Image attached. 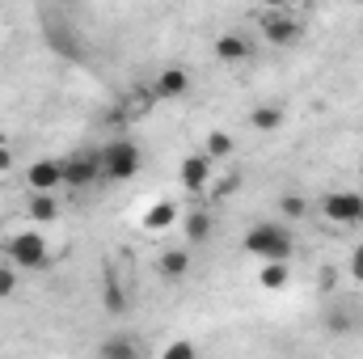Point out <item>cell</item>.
Returning a JSON list of instances; mask_svg holds the SVG:
<instances>
[{"label": "cell", "instance_id": "cell-22", "mask_svg": "<svg viewBox=\"0 0 363 359\" xmlns=\"http://www.w3.org/2000/svg\"><path fill=\"white\" fill-rule=\"evenodd\" d=\"M161 359H199V351H194V343L178 338V343H169V347H165V355H161Z\"/></svg>", "mask_w": 363, "mask_h": 359}, {"label": "cell", "instance_id": "cell-5", "mask_svg": "<svg viewBox=\"0 0 363 359\" xmlns=\"http://www.w3.org/2000/svg\"><path fill=\"white\" fill-rule=\"evenodd\" d=\"M262 34L271 38L274 47H287V43L300 38V21L291 13H283V9H271V13H262Z\"/></svg>", "mask_w": 363, "mask_h": 359}, {"label": "cell", "instance_id": "cell-4", "mask_svg": "<svg viewBox=\"0 0 363 359\" xmlns=\"http://www.w3.org/2000/svg\"><path fill=\"white\" fill-rule=\"evenodd\" d=\"M321 211L334 224H363V194L359 190H334L321 199Z\"/></svg>", "mask_w": 363, "mask_h": 359}, {"label": "cell", "instance_id": "cell-16", "mask_svg": "<svg viewBox=\"0 0 363 359\" xmlns=\"http://www.w3.org/2000/svg\"><path fill=\"white\" fill-rule=\"evenodd\" d=\"M203 157H207L211 165H216V161H224V157H233V136H228V131H211V136H207Z\"/></svg>", "mask_w": 363, "mask_h": 359}, {"label": "cell", "instance_id": "cell-25", "mask_svg": "<svg viewBox=\"0 0 363 359\" xmlns=\"http://www.w3.org/2000/svg\"><path fill=\"white\" fill-rule=\"evenodd\" d=\"M4 170H13V148H9V144H0V174H4Z\"/></svg>", "mask_w": 363, "mask_h": 359}, {"label": "cell", "instance_id": "cell-19", "mask_svg": "<svg viewBox=\"0 0 363 359\" xmlns=\"http://www.w3.org/2000/svg\"><path fill=\"white\" fill-rule=\"evenodd\" d=\"M30 216H34L38 224H51V220L60 216V203H55L51 194H34V199H30Z\"/></svg>", "mask_w": 363, "mask_h": 359}, {"label": "cell", "instance_id": "cell-23", "mask_svg": "<svg viewBox=\"0 0 363 359\" xmlns=\"http://www.w3.org/2000/svg\"><path fill=\"white\" fill-rule=\"evenodd\" d=\"M13 292H17V270H13V263H4L0 267V300L13 296Z\"/></svg>", "mask_w": 363, "mask_h": 359}, {"label": "cell", "instance_id": "cell-13", "mask_svg": "<svg viewBox=\"0 0 363 359\" xmlns=\"http://www.w3.org/2000/svg\"><path fill=\"white\" fill-rule=\"evenodd\" d=\"M101 304H106V313H123V309H127V292H123V283L114 279V270H106V287H101Z\"/></svg>", "mask_w": 363, "mask_h": 359}, {"label": "cell", "instance_id": "cell-1", "mask_svg": "<svg viewBox=\"0 0 363 359\" xmlns=\"http://www.w3.org/2000/svg\"><path fill=\"white\" fill-rule=\"evenodd\" d=\"M245 254L267 258V263H287L291 258V237L283 224H254L245 233Z\"/></svg>", "mask_w": 363, "mask_h": 359}, {"label": "cell", "instance_id": "cell-17", "mask_svg": "<svg viewBox=\"0 0 363 359\" xmlns=\"http://www.w3.org/2000/svg\"><path fill=\"white\" fill-rule=\"evenodd\" d=\"M182 233H186V241H194V245L207 241V237H211V216H207V211H190Z\"/></svg>", "mask_w": 363, "mask_h": 359}, {"label": "cell", "instance_id": "cell-12", "mask_svg": "<svg viewBox=\"0 0 363 359\" xmlns=\"http://www.w3.org/2000/svg\"><path fill=\"white\" fill-rule=\"evenodd\" d=\"M97 359H140V347H135V338L114 334V338H106V343L97 347Z\"/></svg>", "mask_w": 363, "mask_h": 359}, {"label": "cell", "instance_id": "cell-21", "mask_svg": "<svg viewBox=\"0 0 363 359\" xmlns=\"http://www.w3.org/2000/svg\"><path fill=\"white\" fill-rule=\"evenodd\" d=\"M279 207H283V216H291V220H300V216L308 211V203H304L300 194H283V199H279Z\"/></svg>", "mask_w": 363, "mask_h": 359}, {"label": "cell", "instance_id": "cell-7", "mask_svg": "<svg viewBox=\"0 0 363 359\" xmlns=\"http://www.w3.org/2000/svg\"><path fill=\"white\" fill-rule=\"evenodd\" d=\"M60 182H64V161L43 157V161H34V165H30V186H34L38 194H51Z\"/></svg>", "mask_w": 363, "mask_h": 359}, {"label": "cell", "instance_id": "cell-8", "mask_svg": "<svg viewBox=\"0 0 363 359\" xmlns=\"http://www.w3.org/2000/svg\"><path fill=\"white\" fill-rule=\"evenodd\" d=\"M43 26H47V47H55V51H60V55H68V60H81V55H85V47L72 38V30H68V26L47 21V17H43Z\"/></svg>", "mask_w": 363, "mask_h": 359}, {"label": "cell", "instance_id": "cell-15", "mask_svg": "<svg viewBox=\"0 0 363 359\" xmlns=\"http://www.w3.org/2000/svg\"><path fill=\"white\" fill-rule=\"evenodd\" d=\"M174 220H178V207H174V203H157V207H148L144 228H148V233H161V228H169Z\"/></svg>", "mask_w": 363, "mask_h": 359}, {"label": "cell", "instance_id": "cell-24", "mask_svg": "<svg viewBox=\"0 0 363 359\" xmlns=\"http://www.w3.org/2000/svg\"><path fill=\"white\" fill-rule=\"evenodd\" d=\"M351 279H355V283H363V245H355V250H351Z\"/></svg>", "mask_w": 363, "mask_h": 359}, {"label": "cell", "instance_id": "cell-11", "mask_svg": "<svg viewBox=\"0 0 363 359\" xmlns=\"http://www.w3.org/2000/svg\"><path fill=\"white\" fill-rule=\"evenodd\" d=\"M186 89H190V72H186V68H161V77H157V97L174 101V97H182Z\"/></svg>", "mask_w": 363, "mask_h": 359}, {"label": "cell", "instance_id": "cell-20", "mask_svg": "<svg viewBox=\"0 0 363 359\" xmlns=\"http://www.w3.org/2000/svg\"><path fill=\"white\" fill-rule=\"evenodd\" d=\"M258 279H262V287H267V292H279V287H287V279H291V270H287V263H267Z\"/></svg>", "mask_w": 363, "mask_h": 359}, {"label": "cell", "instance_id": "cell-2", "mask_svg": "<svg viewBox=\"0 0 363 359\" xmlns=\"http://www.w3.org/2000/svg\"><path fill=\"white\" fill-rule=\"evenodd\" d=\"M140 174V148L131 140H114L101 148V178L110 182H131Z\"/></svg>", "mask_w": 363, "mask_h": 359}, {"label": "cell", "instance_id": "cell-14", "mask_svg": "<svg viewBox=\"0 0 363 359\" xmlns=\"http://www.w3.org/2000/svg\"><path fill=\"white\" fill-rule=\"evenodd\" d=\"M250 127H254V131H274V127H283V106H254V110H250Z\"/></svg>", "mask_w": 363, "mask_h": 359}, {"label": "cell", "instance_id": "cell-9", "mask_svg": "<svg viewBox=\"0 0 363 359\" xmlns=\"http://www.w3.org/2000/svg\"><path fill=\"white\" fill-rule=\"evenodd\" d=\"M250 55H254V43H250L245 34H220V38H216V60L241 64V60H250Z\"/></svg>", "mask_w": 363, "mask_h": 359}, {"label": "cell", "instance_id": "cell-10", "mask_svg": "<svg viewBox=\"0 0 363 359\" xmlns=\"http://www.w3.org/2000/svg\"><path fill=\"white\" fill-rule=\"evenodd\" d=\"M211 170H216V165H211L203 153H190V157L182 161V186H186V190H203L207 178H211Z\"/></svg>", "mask_w": 363, "mask_h": 359}, {"label": "cell", "instance_id": "cell-6", "mask_svg": "<svg viewBox=\"0 0 363 359\" xmlns=\"http://www.w3.org/2000/svg\"><path fill=\"white\" fill-rule=\"evenodd\" d=\"M101 178V153H81L72 161H64V182L68 186H89Z\"/></svg>", "mask_w": 363, "mask_h": 359}, {"label": "cell", "instance_id": "cell-3", "mask_svg": "<svg viewBox=\"0 0 363 359\" xmlns=\"http://www.w3.org/2000/svg\"><path fill=\"white\" fill-rule=\"evenodd\" d=\"M9 263L17 270H34L47 263V237H38L34 228H26V233H13L9 237Z\"/></svg>", "mask_w": 363, "mask_h": 359}, {"label": "cell", "instance_id": "cell-18", "mask_svg": "<svg viewBox=\"0 0 363 359\" xmlns=\"http://www.w3.org/2000/svg\"><path fill=\"white\" fill-rule=\"evenodd\" d=\"M186 270H190V254L186 250H165L161 254V275L165 279H182Z\"/></svg>", "mask_w": 363, "mask_h": 359}]
</instances>
